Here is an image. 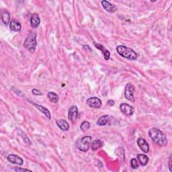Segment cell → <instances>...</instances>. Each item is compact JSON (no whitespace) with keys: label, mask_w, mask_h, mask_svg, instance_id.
<instances>
[{"label":"cell","mask_w":172,"mask_h":172,"mask_svg":"<svg viewBox=\"0 0 172 172\" xmlns=\"http://www.w3.org/2000/svg\"><path fill=\"white\" fill-rule=\"evenodd\" d=\"M101 4L102 5V7L104 8V10L106 11H107L108 12L110 13H114L117 9V8L115 5L112 4L110 2H109L108 1H102L101 2Z\"/></svg>","instance_id":"11"},{"label":"cell","mask_w":172,"mask_h":172,"mask_svg":"<svg viewBox=\"0 0 172 172\" xmlns=\"http://www.w3.org/2000/svg\"><path fill=\"white\" fill-rule=\"evenodd\" d=\"M36 45V34L34 32H30L24 41V47L27 48L30 53H34L35 51Z\"/></svg>","instance_id":"3"},{"label":"cell","mask_w":172,"mask_h":172,"mask_svg":"<svg viewBox=\"0 0 172 172\" xmlns=\"http://www.w3.org/2000/svg\"><path fill=\"white\" fill-rule=\"evenodd\" d=\"M137 144H138L139 147L141 149V151H143L144 153H147L149 151V145L147 140L143 138L140 137V138L137 139Z\"/></svg>","instance_id":"8"},{"label":"cell","mask_w":172,"mask_h":172,"mask_svg":"<svg viewBox=\"0 0 172 172\" xmlns=\"http://www.w3.org/2000/svg\"><path fill=\"white\" fill-rule=\"evenodd\" d=\"M87 104L93 108H100L102 106V101L98 97H92L88 99Z\"/></svg>","instance_id":"6"},{"label":"cell","mask_w":172,"mask_h":172,"mask_svg":"<svg viewBox=\"0 0 172 172\" xmlns=\"http://www.w3.org/2000/svg\"><path fill=\"white\" fill-rule=\"evenodd\" d=\"M32 92L34 94V95L35 96H41L42 95V94L41 93V91H39L38 90H36V89H33L32 90Z\"/></svg>","instance_id":"25"},{"label":"cell","mask_w":172,"mask_h":172,"mask_svg":"<svg viewBox=\"0 0 172 172\" xmlns=\"http://www.w3.org/2000/svg\"><path fill=\"white\" fill-rule=\"evenodd\" d=\"M91 139L90 136L84 137L77 143V148L83 152H87L90 147Z\"/></svg>","instance_id":"4"},{"label":"cell","mask_w":172,"mask_h":172,"mask_svg":"<svg viewBox=\"0 0 172 172\" xmlns=\"http://www.w3.org/2000/svg\"><path fill=\"white\" fill-rule=\"evenodd\" d=\"M134 91H135V88L134 85L131 84H127L125 88L124 95L126 98L132 102H134L135 101V98L134 96Z\"/></svg>","instance_id":"5"},{"label":"cell","mask_w":172,"mask_h":172,"mask_svg":"<svg viewBox=\"0 0 172 172\" xmlns=\"http://www.w3.org/2000/svg\"><path fill=\"white\" fill-rule=\"evenodd\" d=\"M108 104L110 106H114V104H115V102H114V100H110L108 102Z\"/></svg>","instance_id":"26"},{"label":"cell","mask_w":172,"mask_h":172,"mask_svg":"<svg viewBox=\"0 0 172 172\" xmlns=\"http://www.w3.org/2000/svg\"><path fill=\"white\" fill-rule=\"evenodd\" d=\"M95 46L97 48H98L104 54V57L106 60H109L110 57V53L106 48L102 45L98 44V43H95Z\"/></svg>","instance_id":"14"},{"label":"cell","mask_w":172,"mask_h":172,"mask_svg":"<svg viewBox=\"0 0 172 172\" xmlns=\"http://www.w3.org/2000/svg\"><path fill=\"white\" fill-rule=\"evenodd\" d=\"M103 146V142L101 140H95L91 143L90 147L92 151H96L97 149H99L100 148H101Z\"/></svg>","instance_id":"18"},{"label":"cell","mask_w":172,"mask_h":172,"mask_svg":"<svg viewBox=\"0 0 172 172\" xmlns=\"http://www.w3.org/2000/svg\"><path fill=\"white\" fill-rule=\"evenodd\" d=\"M22 28L21 24L18 20L15 19L11 20L10 23V28L13 32H19L20 31Z\"/></svg>","instance_id":"12"},{"label":"cell","mask_w":172,"mask_h":172,"mask_svg":"<svg viewBox=\"0 0 172 172\" xmlns=\"http://www.w3.org/2000/svg\"><path fill=\"white\" fill-rule=\"evenodd\" d=\"M116 51L120 56L124 58L130 60H136L137 58V54L132 48H128L126 46L119 45L116 47Z\"/></svg>","instance_id":"2"},{"label":"cell","mask_w":172,"mask_h":172,"mask_svg":"<svg viewBox=\"0 0 172 172\" xmlns=\"http://www.w3.org/2000/svg\"><path fill=\"white\" fill-rule=\"evenodd\" d=\"M8 161H10V163H13V164H16V165H22L23 164V159L20 157L19 156L16 155H14V154H10L8 156Z\"/></svg>","instance_id":"10"},{"label":"cell","mask_w":172,"mask_h":172,"mask_svg":"<svg viewBox=\"0 0 172 172\" xmlns=\"http://www.w3.org/2000/svg\"><path fill=\"white\" fill-rule=\"evenodd\" d=\"M169 168H170V171H172V168H171V157H170V160H169Z\"/></svg>","instance_id":"28"},{"label":"cell","mask_w":172,"mask_h":172,"mask_svg":"<svg viewBox=\"0 0 172 172\" xmlns=\"http://www.w3.org/2000/svg\"><path fill=\"white\" fill-rule=\"evenodd\" d=\"M21 137H22V138L23 139H24V142H25L26 143H27V144H28V145H30V144H31V143H30V141L29 139H28V137H27L26 136L25 134H22Z\"/></svg>","instance_id":"24"},{"label":"cell","mask_w":172,"mask_h":172,"mask_svg":"<svg viewBox=\"0 0 172 172\" xmlns=\"http://www.w3.org/2000/svg\"><path fill=\"white\" fill-rule=\"evenodd\" d=\"M109 122V116L108 115H104L100 117L97 120V124L99 126H105Z\"/></svg>","instance_id":"20"},{"label":"cell","mask_w":172,"mask_h":172,"mask_svg":"<svg viewBox=\"0 0 172 172\" xmlns=\"http://www.w3.org/2000/svg\"><path fill=\"white\" fill-rule=\"evenodd\" d=\"M2 20L4 24L8 25L10 23V14L7 10L2 11Z\"/></svg>","instance_id":"17"},{"label":"cell","mask_w":172,"mask_h":172,"mask_svg":"<svg viewBox=\"0 0 172 172\" xmlns=\"http://www.w3.org/2000/svg\"><path fill=\"white\" fill-rule=\"evenodd\" d=\"M131 167L133 169H137V167H139V163H138V161H137V159H134V158L131 159Z\"/></svg>","instance_id":"23"},{"label":"cell","mask_w":172,"mask_h":172,"mask_svg":"<svg viewBox=\"0 0 172 172\" xmlns=\"http://www.w3.org/2000/svg\"><path fill=\"white\" fill-rule=\"evenodd\" d=\"M149 134L152 140L161 147H165L167 144V140L164 133L157 128H152L149 131Z\"/></svg>","instance_id":"1"},{"label":"cell","mask_w":172,"mask_h":172,"mask_svg":"<svg viewBox=\"0 0 172 172\" xmlns=\"http://www.w3.org/2000/svg\"><path fill=\"white\" fill-rule=\"evenodd\" d=\"M77 115H78V109L77 107L75 106H72L69 110V113H68V118L69 119L71 122L75 121Z\"/></svg>","instance_id":"9"},{"label":"cell","mask_w":172,"mask_h":172,"mask_svg":"<svg viewBox=\"0 0 172 172\" xmlns=\"http://www.w3.org/2000/svg\"><path fill=\"white\" fill-rule=\"evenodd\" d=\"M57 124L63 131H67L69 129V123L63 119H59L57 120Z\"/></svg>","instance_id":"15"},{"label":"cell","mask_w":172,"mask_h":172,"mask_svg":"<svg viewBox=\"0 0 172 172\" xmlns=\"http://www.w3.org/2000/svg\"><path fill=\"white\" fill-rule=\"evenodd\" d=\"M40 23H41V19H40L39 18V16L36 13L33 14L31 16V18H30L31 26H32V28H36L38 26Z\"/></svg>","instance_id":"13"},{"label":"cell","mask_w":172,"mask_h":172,"mask_svg":"<svg viewBox=\"0 0 172 172\" xmlns=\"http://www.w3.org/2000/svg\"><path fill=\"white\" fill-rule=\"evenodd\" d=\"M137 159H138L140 164L143 166H145L149 162V158L147 156L143 154H139L137 155Z\"/></svg>","instance_id":"19"},{"label":"cell","mask_w":172,"mask_h":172,"mask_svg":"<svg viewBox=\"0 0 172 172\" xmlns=\"http://www.w3.org/2000/svg\"><path fill=\"white\" fill-rule=\"evenodd\" d=\"M33 105L37 109H38V110L41 111L42 114H44L46 116V117H47L48 119H51V116L50 112H49V110H48V109H47L44 106H41V105H38V104H33Z\"/></svg>","instance_id":"16"},{"label":"cell","mask_w":172,"mask_h":172,"mask_svg":"<svg viewBox=\"0 0 172 172\" xmlns=\"http://www.w3.org/2000/svg\"><path fill=\"white\" fill-rule=\"evenodd\" d=\"M14 170L18 171H31L30 170H27V169H22V168H15V169H14Z\"/></svg>","instance_id":"27"},{"label":"cell","mask_w":172,"mask_h":172,"mask_svg":"<svg viewBox=\"0 0 172 172\" xmlns=\"http://www.w3.org/2000/svg\"><path fill=\"white\" fill-rule=\"evenodd\" d=\"M90 127V122L88 121H84L81 123V126H80V128L82 131H88Z\"/></svg>","instance_id":"22"},{"label":"cell","mask_w":172,"mask_h":172,"mask_svg":"<svg viewBox=\"0 0 172 172\" xmlns=\"http://www.w3.org/2000/svg\"><path fill=\"white\" fill-rule=\"evenodd\" d=\"M120 109L123 114H124L127 116L133 115L134 111V109L133 106H131L129 104H126V103H122L120 105Z\"/></svg>","instance_id":"7"},{"label":"cell","mask_w":172,"mask_h":172,"mask_svg":"<svg viewBox=\"0 0 172 172\" xmlns=\"http://www.w3.org/2000/svg\"><path fill=\"white\" fill-rule=\"evenodd\" d=\"M47 96L48 97V99L50 100V101L53 103H57L59 100V96L57 95V94L52 92V91L48 92L47 94Z\"/></svg>","instance_id":"21"}]
</instances>
